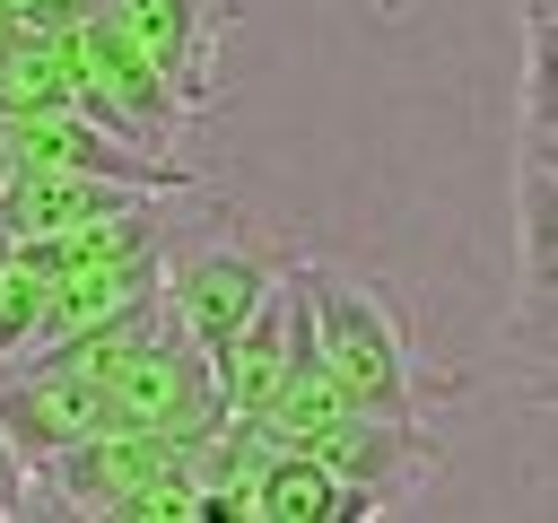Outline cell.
<instances>
[{
	"instance_id": "52a82bcc",
	"label": "cell",
	"mask_w": 558,
	"mask_h": 523,
	"mask_svg": "<svg viewBox=\"0 0 558 523\" xmlns=\"http://www.w3.org/2000/svg\"><path fill=\"white\" fill-rule=\"evenodd\" d=\"M35 506V488H26V462L9 453V436H0V514H26Z\"/></svg>"
},
{
	"instance_id": "3957f363",
	"label": "cell",
	"mask_w": 558,
	"mask_h": 523,
	"mask_svg": "<svg viewBox=\"0 0 558 523\" xmlns=\"http://www.w3.org/2000/svg\"><path fill=\"white\" fill-rule=\"evenodd\" d=\"M270 279H279V253H262V244H244V235H209V244H192V253H166L157 296H166V314L183 323V340H192L201 357H218L227 331L270 296Z\"/></svg>"
},
{
	"instance_id": "9c48e42d",
	"label": "cell",
	"mask_w": 558,
	"mask_h": 523,
	"mask_svg": "<svg viewBox=\"0 0 558 523\" xmlns=\"http://www.w3.org/2000/svg\"><path fill=\"white\" fill-rule=\"evenodd\" d=\"M0 183H9V122H0Z\"/></svg>"
},
{
	"instance_id": "7a4b0ae2",
	"label": "cell",
	"mask_w": 558,
	"mask_h": 523,
	"mask_svg": "<svg viewBox=\"0 0 558 523\" xmlns=\"http://www.w3.org/2000/svg\"><path fill=\"white\" fill-rule=\"evenodd\" d=\"M70 105L87 113V122H105L113 139H131V148H174V131L192 122L183 105H174V87L131 52V35L105 17V9H87V17H70Z\"/></svg>"
},
{
	"instance_id": "277c9868",
	"label": "cell",
	"mask_w": 558,
	"mask_h": 523,
	"mask_svg": "<svg viewBox=\"0 0 558 523\" xmlns=\"http://www.w3.org/2000/svg\"><path fill=\"white\" fill-rule=\"evenodd\" d=\"M131 52L174 87L183 113H209L218 105V52H227V26H235V0H96Z\"/></svg>"
},
{
	"instance_id": "6da1fadb",
	"label": "cell",
	"mask_w": 558,
	"mask_h": 523,
	"mask_svg": "<svg viewBox=\"0 0 558 523\" xmlns=\"http://www.w3.org/2000/svg\"><path fill=\"white\" fill-rule=\"evenodd\" d=\"M305 305H314V366L331 375V392L366 418H418V366L384 288L305 262Z\"/></svg>"
},
{
	"instance_id": "5b68a950",
	"label": "cell",
	"mask_w": 558,
	"mask_h": 523,
	"mask_svg": "<svg viewBox=\"0 0 558 523\" xmlns=\"http://www.w3.org/2000/svg\"><path fill=\"white\" fill-rule=\"evenodd\" d=\"M384 514V497H366L357 479H340L323 453L279 445L253 479H244V523H366Z\"/></svg>"
},
{
	"instance_id": "ba28073f",
	"label": "cell",
	"mask_w": 558,
	"mask_h": 523,
	"mask_svg": "<svg viewBox=\"0 0 558 523\" xmlns=\"http://www.w3.org/2000/svg\"><path fill=\"white\" fill-rule=\"evenodd\" d=\"M9 35H17V9H9V0H0V44H9Z\"/></svg>"
},
{
	"instance_id": "8992f818",
	"label": "cell",
	"mask_w": 558,
	"mask_h": 523,
	"mask_svg": "<svg viewBox=\"0 0 558 523\" xmlns=\"http://www.w3.org/2000/svg\"><path fill=\"white\" fill-rule=\"evenodd\" d=\"M35 331H44V270L0 253V357L35 349Z\"/></svg>"
}]
</instances>
